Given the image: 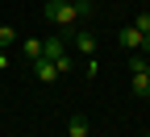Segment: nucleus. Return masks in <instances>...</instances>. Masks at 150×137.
<instances>
[{
    "mask_svg": "<svg viewBox=\"0 0 150 137\" xmlns=\"http://www.w3.org/2000/svg\"><path fill=\"white\" fill-rule=\"evenodd\" d=\"M46 21L59 25V29H75L83 21V17H92V0H46Z\"/></svg>",
    "mask_w": 150,
    "mask_h": 137,
    "instance_id": "nucleus-1",
    "label": "nucleus"
},
{
    "mask_svg": "<svg viewBox=\"0 0 150 137\" xmlns=\"http://www.w3.org/2000/svg\"><path fill=\"white\" fill-rule=\"evenodd\" d=\"M67 37H71V46L79 50L83 58H96V50H100V37L92 33V29H79V25H75V29H71Z\"/></svg>",
    "mask_w": 150,
    "mask_h": 137,
    "instance_id": "nucleus-2",
    "label": "nucleus"
},
{
    "mask_svg": "<svg viewBox=\"0 0 150 137\" xmlns=\"http://www.w3.org/2000/svg\"><path fill=\"white\" fill-rule=\"evenodd\" d=\"M29 71H33V79L38 83H54V79H59V63H54V58H33V63H29Z\"/></svg>",
    "mask_w": 150,
    "mask_h": 137,
    "instance_id": "nucleus-3",
    "label": "nucleus"
},
{
    "mask_svg": "<svg viewBox=\"0 0 150 137\" xmlns=\"http://www.w3.org/2000/svg\"><path fill=\"white\" fill-rule=\"evenodd\" d=\"M117 46H121V50H138V46H142V33H138L134 25H125V29L117 33Z\"/></svg>",
    "mask_w": 150,
    "mask_h": 137,
    "instance_id": "nucleus-4",
    "label": "nucleus"
},
{
    "mask_svg": "<svg viewBox=\"0 0 150 137\" xmlns=\"http://www.w3.org/2000/svg\"><path fill=\"white\" fill-rule=\"evenodd\" d=\"M67 137H92V125H88V116L75 112L71 121H67Z\"/></svg>",
    "mask_w": 150,
    "mask_h": 137,
    "instance_id": "nucleus-5",
    "label": "nucleus"
},
{
    "mask_svg": "<svg viewBox=\"0 0 150 137\" xmlns=\"http://www.w3.org/2000/svg\"><path fill=\"white\" fill-rule=\"evenodd\" d=\"M42 54L46 58H63L67 54V42H63V37H46V42H42Z\"/></svg>",
    "mask_w": 150,
    "mask_h": 137,
    "instance_id": "nucleus-6",
    "label": "nucleus"
},
{
    "mask_svg": "<svg viewBox=\"0 0 150 137\" xmlns=\"http://www.w3.org/2000/svg\"><path fill=\"white\" fill-rule=\"evenodd\" d=\"M129 71H134V75H150V54L134 50V58H129Z\"/></svg>",
    "mask_w": 150,
    "mask_h": 137,
    "instance_id": "nucleus-7",
    "label": "nucleus"
},
{
    "mask_svg": "<svg viewBox=\"0 0 150 137\" xmlns=\"http://www.w3.org/2000/svg\"><path fill=\"white\" fill-rule=\"evenodd\" d=\"M21 54H25V63L42 58V42H38V37H25V42H21Z\"/></svg>",
    "mask_w": 150,
    "mask_h": 137,
    "instance_id": "nucleus-8",
    "label": "nucleus"
},
{
    "mask_svg": "<svg viewBox=\"0 0 150 137\" xmlns=\"http://www.w3.org/2000/svg\"><path fill=\"white\" fill-rule=\"evenodd\" d=\"M8 46H17V29L0 21V50H8Z\"/></svg>",
    "mask_w": 150,
    "mask_h": 137,
    "instance_id": "nucleus-9",
    "label": "nucleus"
},
{
    "mask_svg": "<svg viewBox=\"0 0 150 137\" xmlns=\"http://www.w3.org/2000/svg\"><path fill=\"white\" fill-rule=\"evenodd\" d=\"M134 96H150V75H134Z\"/></svg>",
    "mask_w": 150,
    "mask_h": 137,
    "instance_id": "nucleus-10",
    "label": "nucleus"
},
{
    "mask_svg": "<svg viewBox=\"0 0 150 137\" xmlns=\"http://www.w3.org/2000/svg\"><path fill=\"white\" fill-rule=\"evenodd\" d=\"M134 29H138V33H150V13H146V8L134 17Z\"/></svg>",
    "mask_w": 150,
    "mask_h": 137,
    "instance_id": "nucleus-11",
    "label": "nucleus"
},
{
    "mask_svg": "<svg viewBox=\"0 0 150 137\" xmlns=\"http://www.w3.org/2000/svg\"><path fill=\"white\" fill-rule=\"evenodd\" d=\"M83 75H88V79H96V75H100V63H96V58H88V63H83Z\"/></svg>",
    "mask_w": 150,
    "mask_h": 137,
    "instance_id": "nucleus-12",
    "label": "nucleus"
},
{
    "mask_svg": "<svg viewBox=\"0 0 150 137\" xmlns=\"http://www.w3.org/2000/svg\"><path fill=\"white\" fill-rule=\"evenodd\" d=\"M0 71H8V50H0Z\"/></svg>",
    "mask_w": 150,
    "mask_h": 137,
    "instance_id": "nucleus-13",
    "label": "nucleus"
},
{
    "mask_svg": "<svg viewBox=\"0 0 150 137\" xmlns=\"http://www.w3.org/2000/svg\"><path fill=\"white\" fill-rule=\"evenodd\" d=\"M146 137H150V133H146Z\"/></svg>",
    "mask_w": 150,
    "mask_h": 137,
    "instance_id": "nucleus-14",
    "label": "nucleus"
}]
</instances>
